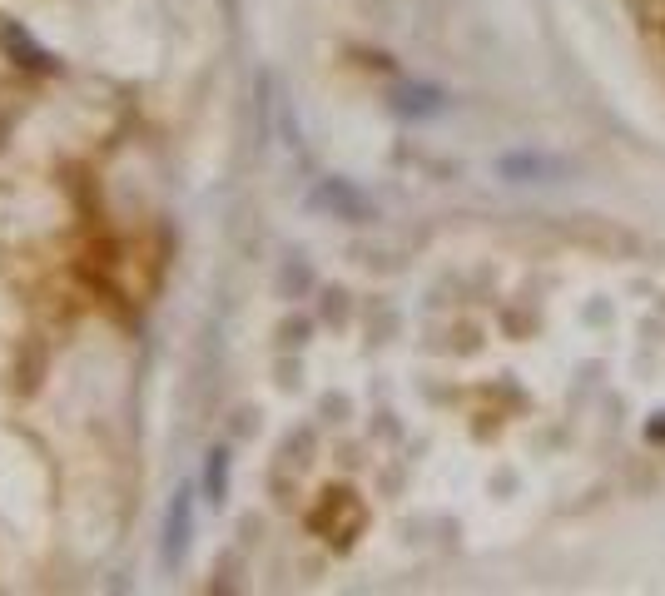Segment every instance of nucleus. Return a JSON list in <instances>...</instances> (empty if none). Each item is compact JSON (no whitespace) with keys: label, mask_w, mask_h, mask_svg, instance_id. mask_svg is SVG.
<instances>
[{"label":"nucleus","mask_w":665,"mask_h":596,"mask_svg":"<svg viewBox=\"0 0 665 596\" xmlns=\"http://www.w3.org/2000/svg\"><path fill=\"white\" fill-rule=\"evenodd\" d=\"M209 487H214V502L224 497V452H214V462H209Z\"/></svg>","instance_id":"nucleus-2"},{"label":"nucleus","mask_w":665,"mask_h":596,"mask_svg":"<svg viewBox=\"0 0 665 596\" xmlns=\"http://www.w3.org/2000/svg\"><path fill=\"white\" fill-rule=\"evenodd\" d=\"M184 542H189V492H179V497H174V507H169V542H164V562L184 557Z\"/></svg>","instance_id":"nucleus-1"}]
</instances>
